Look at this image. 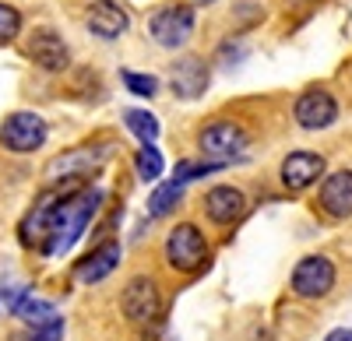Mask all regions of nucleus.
Wrapping results in <instances>:
<instances>
[{"mask_svg":"<svg viewBox=\"0 0 352 341\" xmlns=\"http://www.w3.org/2000/svg\"><path fill=\"white\" fill-rule=\"evenodd\" d=\"M14 317H21L25 324H32V327H39V324H46V320H53L56 314H53V306L46 303V299H39V296H32V292H25L21 296V303L11 309Z\"/></svg>","mask_w":352,"mask_h":341,"instance_id":"6ab92c4d","label":"nucleus"},{"mask_svg":"<svg viewBox=\"0 0 352 341\" xmlns=\"http://www.w3.org/2000/svg\"><path fill=\"white\" fill-rule=\"evenodd\" d=\"M320 173H324V158L317 152H292L282 162V183L289 190H307L310 183L320 180Z\"/></svg>","mask_w":352,"mask_h":341,"instance_id":"9b49d317","label":"nucleus"},{"mask_svg":"<svg viewBox=\"0 0 352 341\" xmlns=\"http://www.w3.org/2000/svg\"><path fill=\"white\" fill-rule=\"evenodd\" d=\"M28 56L43 67V71H64L71 64V53L64 46V39L53 32V28H36L32 39H28Z\"/></svg>","mask_w":352,"mask_h":341,"instance_id":"9d476101","label":"nucleus"},{"mask_svg":"<svg viewBox=\"0 0 352 341\" xmlns=\"http://www.w3.org/2000/svg\"><path fill=\"white\" fill-rule=\"evenodd\" d=\"M134 169H138V176H141L144 183H155V180L162 176V169H166L162 152H159L155 145H141L138 155H134Z\"/></svg>","mask_w":352,"mask_h":341,"instance_id":"aec40b11","label":"nucleus"},{"mask_svg":"<svg viewBox=\"0 0 352 341\" xmlns=\"http://www.w3.org/2000/svg\"><path fill=\"white\" fill-rule=\"evenodd\" d=\"M124 314H127V320H134V324H152L155 317H159V306H162V299H159V285L148 278V274H138V278H131L127 281V289H124Z\"/></svg>","mask_w":352,"mask_h":341,"instance_id":"423d86ee","label":"nucleus"},{"mask_svg":"<svg viewBox=\"0 0 352 341\" xmlns=\"http://www.w3.org/2000/svg\"><path fill=\"white\" fill-rule=\"evenodd\" d=\"M197 145L212 162L229 165V158H236L247 148V134H243L240 124H232V120H215V124H208L197 134Z\"/></svg>","mask_w":352,"mask_h":341,"instance_id":"20e7f679","label":"nucleus"},{"mask_svg":"<svg viewBox=\"0 0 352 341\" xmlns=\"http://www.w3.org/2000/svg\"><path fill=\"white\" fill-rule=\"evenodd\" d=\"M46 141V120L39 117V113H11V117L0 124V145H4L8 152H18V155H28L43 148Z\"/></svg>","mask_w":352,"mask_h":341,"instance_id":"7ed1b4c3","label":"nucleus"},{"mask_svg":"<svg viewBox=\"0 0 352 341\" xmlns=\"http://www.w3.org/2000/svg\"><path fill=\"white\" fill-rule=\"evenodd\" d=\"M289 4H300V0H289Z\"/></svg>","mask_w":352,"mask_h":341,"instance_id":"bb28decb","label":"nucleus"},{"mask_svg":"<svg viewBox=\"0 0 352 341\" xmlns=\"http://www.w3.org/2000/svg\"><path fill=\"white\" fill-rule=\"evenodd\" d=\"M102 204V190H50L21 222V239L50 257L71 250Z\"/></svg>","mask_w":352,"mask_h":341,"instance_id":"f257e3e1","label":"nucleus"},{"mask_svg":"<svg viewBox=\"0 0 352 341\" xmlns=\"http://www.w3.org/2000/svg\"><path fill=\"white\" fill-rule=\"evenodd\" d=\"M106 155H109V148H74V152H64V155H56L46 165V180H81L85 173L99 169Z\"/></svg>","mask_w":352,"mask_h":341,"instance_id":"6e6552de","label":"nucleus"},{"mask_svg":"<svg viewBox=\"0 0 352 341\" xmlns=\"http://www.w3.org/2000/svg\"><path fill=\"white\" fill-rule=\"evenodd\" d=\"M124 78V84L134 92V95H141V99H152L155 92H159V78H152V74H138V71H124L120 74Z\"/></svg>","mask_w":352,"mask_h":341,"instance_id":"4be33fe9","label":"nucleus"},{"mask_svg":"<svg viewBox=\"0 0 352 341\" xmlns=\"http://www.w3.org/2000/svg\"><path fill=\"white\" fill-rule=\"evenodd\" d=\"M320 208H324L331 218H349L352 215V173L349 169H342V173L324 180V187H320Z\"/></svg>","mask_w":352,"mask_h":341,"instance_id":"ddd939ff","label":"nucleus"},{"mask_svg":"<svg viewBox=\"0 0 352 341\" xmlns=\"http://www.w3.org/2000/svg\"><path fill=\"white\" fill-rule=\"evenodd\" d=\"M116 264H120V243L109 239V243L96 246L88 257H81V264L74 268V274H78L81 285H96V281H102V278H109L116 271Z\"/></svg>","mask_w":352,"mask_h":341,"instance_id":"f8f14e48","label":"nucleus"},{"mask_svg":"<svg viewBox=\"0 0 352 341\" xmlns=\"http://www.w3.org/2000/svg\"><path fill=\"white\" fill-rule=\"evenodd\" d=\"M18 32H21V14H18V8L0 4V46L11 43V39H18Z\"/></svg>","mask_w":352,"mask_h":341,"instance_id":"5701e85b","label":"nucleus"},{"mask_svg":"<svg viewBox=\"0 0 352 341\" xmlns=\"http://www.w3.org/2000/svg\"><path fill=\"white\" fill-rule=\"evenodd\" d=\"M204 89H208V67L197 56H184L173 67V92L180 99H197V95H204Z\"/></svg>","mask_w":352,"mask_h":341,"instance_id":"dca6fc26","label":"nucleus"},{"mask_svg":"<svg viewBox=\"0 0 352 341\" xmlns=\"http://www.w3.org/2000/svg\"><path fill=\"white\" fill-rule=\"evenodd\" d=\"M296 124L307 130H320V127H331L338 117V102L324 92V89H310L296 99Z\"/></svg>","mask_w":352,"mask_h":341,"instance_id":"1a4fd4ad","label":"nucleus"},{"mask_svg":"<svg viewBox=\"0 0 352 341\" xmlns=\"http://www.w3.org/2000/svg\"><path fill=\"white\" fill-rule=\"evenodd\" d=\"M204 257H208V243H204L197 225L184 222V225H176V229L166 236V261H169V268L197 271L204 264Z\"/></svg>","mask_w":352,"mask_h":341,"instance_id":"f03ea898","label":"nucleus"},{"mask_svg":"<svg viewBox=\"0 0 352 341\" xmlns=\"http://www.w3.org/2000/svg\"><path fill=\"white\" fill-rule=\"evenodd\" d=\"M247 208V197L236 190V187H215L208 190V197H204V211H208L212 222L219 225H229V222H236Z\"/></svg>","mask_w":352,"mask_h":341,"instance_id":"2eb2a0df","label":"nucleus"},{"mask_svg":"<svg viewBox=\"0 0 352 341\" xmlns=\"http://www.w3.org/2000/svg\"><path fill=\"white\" fill-rule=\"evenodd\" d=\"M197 4H215V0H197Z\"/></svg>","mask_w":352,"mask_h":341,"instance_id":"a878e982","label":"nucleus"},{"mask_svg":"<svg viewBox=\"0 0 352 341\" xmlns=\"http://www.w3.org/2000/svg\"><path fill=\"white\" fill-rule=\"evenodd\" d=\"M335 285V264L328 257H303L292 271V289L303 299H320Z\"/></svg>","mask_w":352,"mask_h":341,"instance_id":"0eeeda50","label":"nucleus"},{"mask_svg":"<svg viewBox=\"0 0 352 341\" xmlns=\"http://www.w3.org/2000/svg\"><path fill=\"white\" fill-rule=\"evenodd\" d=\"M219 169H222V162H176L173 180L176 183H190V180H201L208 173H219Z\"/></svg>","mask_w":352,"mask_h":341,"instance_id":"412c9836","label":"nucleus"},{"mask_svg":"<svg viewBox=\"0 0 352 341\" xmlns=\"http://www.w3.org/2000/svg\"><path fill=\"white\" fill-rule=\"evenodd\" d=\"M180 197H184V183H176V180L155 187L152 197H148V215H152V218H166L176 204H180Z\"/></svg>","mask_w":352,"mask_h":341,"instance_id":"f3484780","label":"nucleus"},{"mask_svg":"<svg viewBox=\"0 0 352 341\" xmlns=\"http://www.w3.org/2000/svg\"><path fill=\"white\" fill-rule=\"evenodd\" d=\"M25 341H64V320H60V317H53V320L32 327Z\"/></svg>","mask_w":352,"mask_h":341,"instance_id":"b1692460","label":"nucleus"},{"mask_svg":"<svg viewBox=\"0 0 352 341\" xmlns=\"http://www.w3.org/2000/svg\"><path fill=\"white\" fill-rule=\"evenodd\" d=\"M127 11L120 4H113V0H96L92 8H88V28H92L96 36L102 39H116L127 32Z\"/></svg>","mask_w":352,"mask_h":341,"instance_id":"4468645a","label":"nucleus"},{"mask_svg":"<svg viewBox=\"0 0 352 341\" xmlns=\"http://www.w3.org/2000/svg\"><path fill=\"white\" fill-rule=\"evenodd\" d=\"M124 124H127V130L141 141V145H155V137H159V120L152 117L148 109H127V113H124Z\"/></svg>","mask_w":352,"mask_h":341,"instance_id":"a211bd4d","label":"nucleus"},{"mask_svg":"<svg viewBox=\"0 0 352 341\" xmlns=\"http://www.w3.org/2000/svg\"><path fill=\"white\" fill-rule=\"evenodd\" d=\"M324 341H352V331H349V327H338V331H331Z\"/></svg>","mask_w":352,"mask_h":341,"instance_id":"393cba45","label":"nucleus"},{"mask_svg":"<svg viewBox=\"0 0 352 341\" xmlns=\"http://www.w3.org/2000/svg\"><path fill=\"white\" fill-rule=\"evenodd\" d=\"M148 28H152V39L159 46L180 49L190 39V32H194V11L184 8V4H169V8H162V11L152 14Z\"/></svg>","mask_w":352,"mask_h":341,"instance_id":"39448f33","label":"nucleus"}]
</instances>
